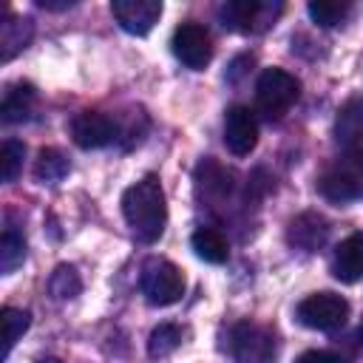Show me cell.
Listing matches in <instances>:
<instances>
[{
    "label": "cell",
    "instance_id": "cell-27",
    "mask_svg": "<svg viewBox=\"0 0 363 363\" xmlns=\"http://www.w3.org/2000/svg\"><path fill=\"white\" fill-rule=\"evenodd\" d=\"M43 363H62V360H54V357H48V360H43Z\"/></svg>",
    "mask_w": 363,
    "mask_h": 363
},
{
    "label": "cell",
    "instance_id": "cell-24",
    "mask_svg": "<svg viewBox=\"0 0 363 363\" xmlns=\"http://www.w3.org/2000/svg\"><path fill=\"white\" fill-rule=\"evenodd\" d=\"M23 156H26V145L17 139H6L0 147V179L3 182H14L20 167H23Z\"/></svg>",
    "mask_w": 363,
    "mask_h": 363
},
{
    "label": "cell",
    "instance_id": "cell-15",
    "mask_svg": "<svg viewBox=\"0 0 363 363\" xmlns=\"http://www.w3.org/2000/svg\"><path fill=\"white\" fill-rule=\"evenodd\" d=\"M34 34V26L28 17H20V14H6L3 23H0V60L9 62L14 54H20L28 40Z\"/></svg>",
    "mask_w": 363,
    "mask_h": 363
},
{
    "label": "cell",
    "instance_id": "cell-4",
    "mask_svg": "<svg viewBox=\"0 0 363 363\" xmlns=\"http://www.w3.org/2000/svg\"><path fill=\"white\" fill-rule=\"evenodd\" d=\"M139 289L147 298V303H153V306H170V303L182 301V295H184V275L167 258H147L142 264Z\"/></svg>",
    "mask_w": 363,
    "mask_h": 363
},
{
    "label": "cell",
    "instance_id": "cell-21",
    "mask_svg": "<svg viewBox=\"0 0 363 363\" xmlns=\"http://www.w3.org/2000/svg\"><path fill=\"white\" fill-rule=\"evenodd\" d=\"M182 346V329L176 323H159L147 337V354L150 357H167Z\"/></svg>",
    "mask_w": 363,
    "mask_h": 363
},
{
    "label": "cell",
    "instance_id": "cell-5",
    "mask_svg": "<svg viewBox=\"0 0 363 363\" xmlns=\"http://www.w3.org/2000/svg\"><path fill=\"white\" fill-rule=\"evenodd\" d=\"M284 11L281 3H267V0H227L218 9L221 26L238 34H258L267 31L278 14Z\"/></svg>",
    "mask_w": 363,
    "mask_h": 363
},
{
    "label": "cell",
    "instance_id": "cell-10",
    "mask_svg": "<svg viewBox=\"0 0 363 363\" xmlns=\"http://www.w3.org/2000/svg\"><path fill=\"white\" fill-rule=\"evenodd\" d=\"M224 145L233 156H250L258 145V122L247 105H233L224 116Z\"/></svg>",
    "mask_w": 363,
    "mask_h": 363
},
{
    "label": "cell",
    "instance_id": "cell-25",
    "mask_svg": "<svg viewBox=\"0 0 363 363\" xmlns=\"http://www.w3.org/2000/svg\"><path fill=\"white\" fill-rule=\"evenodd\" d=\"M295 363H343V357L335 352H326V349H309L301 357H295Z\"/></svg>",
    "mask_w": 363,
    "mask_h": 363
},
{
    "label": "cell",
    "instance_id": "cell-22",
    "mask_svg": "<svg viewBox=\"0 0 363 363\" xmlns=\"http://www.w3.org/2000/svg\"><path fill=\"white\" fill-rule=\"evenodd\" d=\"M0 320H3V354L11 352V346L23 337V332L28 329L31 323V315L26 309H17V306H6L0 312Z\"/></svg>",
    "mask_w": 363,
    "mask_h": 363
},
{
    "label": "cell",
    "instance_id": "cell-8",
    "mask_svg": "<svg viewBox=\"0 0 363 363\" xmlns=\"http://www.w3.org/2000/svg\"><path fill=\"white\" fill-rule=\"evenodd\" d=\"M170 48H173L176 60L190 71H201L213 60V40H210L207 28L199 23H182L173 31Z\"/></svg>",
    "mask_w": 363,
    "mask_h": 363
},
{
    "label": "cell",
    "instance_id": "cell-19",
    "mask_svg": "<svg viewBox=\"0 0 363 363\" xmlns=\"http://www.w3.org/2000/svg\"><path fill=\"white\" fill-rule=\"evenodd\" d=\"M79 289H82V278L71 264H60L48 278V292L57 301H71L79 295Z\"/></svg>",
    "mask_w": 363,
    "mask_h": 363
},
{
    "label": "cell",
    "instance_id": "cell-1",
    "mask_svg": "<svg viewBox=\"0 0 363 363\" xmlns=\"http://www.w3.org/2000/svg\"><path fill=\"white\" fill-rule=\"evenodd\" d=\"M122 216L142 244H153L162 238L167 224V201L156 176H145L122 193Z\"/></svg>",
    "mask_w": 363,
    "mask_h": 363
},
{
    "label": "cell",
    "instance_id": "cell-20",
    "mask_svg": "<svg viewBox=\"0 0 363 363\" xmlns=\"http://www.w3.org/2000/svg\"><path fill=\"white\" fill-rule=\"evenodd\" d=\"M23 261H26V238L9 227L0 238V272L11 275Z\"/></svg>",
    "mask_w": 363,
    "mask_h": 363
},
{
    "label": "cell",
    "instance_id": "cell-13",
    "mask_svg": "<svg viewBox=\"0 0 363 363\" xmlns=\"http://www.w3.org/2000/svg\"><path fill=\"white\" fill-rule=\"evenodd\" d=\"M335 139L346 150L363 147V96L343 102V108L337 111V119H335Z\"/></svg>",
    "mask_w": 363,
    "mask_h": 363
},
{
    "label": "cell",
    "instance_id": "cell-12",
    "mask_svg": "<svg viewBox=\"0 0 363 363\" xmlns=\"http://www.w3.org/2000/svg\"><path fill=\"white\" fill-rule=\"evenodd\" d=\"M332 275L340 284L363 281V233H352L337 244L332 258Z\"/></svg>",
    "mask_w": 363,
    "mask_h": 363
},
{
    "label": "cell",
    "instance_id": "cell-3",
    "mask_svg": "<svg viewBox=\"0 0 363 363\" xmlns=\"http://www.w3.org/2000/svg\"><path fill=\"white\" fill-rule=\"evenodd\" d=\"M301 96V82L284 68H264L255 82V102L267 119H281Z\"/></svg>",
    "mask_w": 363,
    "mask_h": 363
},
{
    "label": "cell",
    "instance_id": "cell-16",
    "mask_svg": "<svg viewBox=\"0 0 363 363\" xmlns=\"http://www.w3.org/2000/svg\"><path fill=\"white\" fill-rule=\"evenodd\" d=\"M190 247H193V252H196L201 261H207V264H224V261L230 258V244H227V238H224L218 230H213V227H199V230L193 233V238H190Z\"/></svg>",
    "mask_w": 363,
    "mask_h": 363
},
{
    "label": "cell",
    "instance_id": "cell-17",
    "mask_svg": "<svg viewBox=\"0 0 363 363\" xmlns=\"http://www.w3.org/2000/svg\"><path fill=\"white\" fill-rule=\"evenodd\" d=\"M34 111V88L31 85H14L6 91L3 96V105H0V113H3V122L14 125V122H23L28 119Z\"/></svg>",
    "mask_w": 363,
    "mask_h": 363
},
{
    "label": "cell",
    "instance_id": "cell-11",
    "mask_svg": "<svg viewBox=\"0 0 363 363\" xmlns=\"http://www.w3.org/2000/svg\"><path fill=\"white\" fill-rule=\"evenodd\" d=\"M111 14L119 23L122 31L145 37L162 17V3L159 0H113Z\"/></svg>",
    "mask_w": 363,
    "mask_h": 363
},
{
    "label": "cell",
    "instance_id": "cell-6",
    "mask_svg": "<svg viewBox=\"0 0 363 363\" xmlns=\"http://www.w3.org/2000/svg\"><path fill=\"white\" fill-rule=\"evenodd\" d=\"M295 318L309 326V329H318V332H332V329H340L349 318V301L337 292H315V295H306L298 309H295Z\"/></svg>",
    "mask_w": 363,
    "mask_h": 363
},
{
    "label": "cell",
    "instance_id": "cell-2",
    "mask_svg": "<svg viewBox=\"0 0 363 363\" xmlns=\"http://www.w3.org/2000/svg\"><path fill=\"white\" fill-rule=\"evenodd\" d=\"M318 190L326 201H335V204H349L363 199V147L346 150L343 156H337L318 176Z\"/></svg>",
    "mask_w": 363,
    "mask_h": 363
},
{
    "label": "cell",
    "instance_id": "cell-14",
    "mask_svg": "<svg viewBox=\"0 0 363 363\" xmlns=\"http://www.w3.org/2000/svg\"><path fill=\"white\" fill-rule=\"evenodd\" d=\"M326 235H329V224H326V218L318 216V213H301V216L292 218V224H289V241H292L298 250H306V252L318 250V247L326 241Z\"/></svg>",
    "mask_w": 363,
    "mask_h": 363
},
{
    "label": "cell",
    "instance_id": "cell-7",
    "mask_svg": "<svg viewBox=\"0 0 363 363\" xmlns=\"http://www.w3.org/2000/svg\"><path fill=\"white\" fill-rule=\"evenodd\" d=\"M230 352L235 363H272L275 335L258 323H235L230 332Z\"/></svg>",
    "mask_w": 363,
    "mask_h": 363
},
{
    "label": "cell",
    "instance_id": "cell-9",
    "mask_svg": "<svg viewBox=\"0 0 363 363\" xmlns=\"http://www.w3.org/2000/svg\"><path fill=\"white\" fill-rule=\"evenodd\" d=\"M71 136L77 142V147L82 150H96V147H105L111 142L119 139V125L116 119H111L108 113H99V111H82L74 116L71 122Z\"/></svg>",
    "mask_w": 363,
    "mask_h": 363
},
{
    "label": "cell",
    "instance_id": "cell-18",
    "mask_svg": "<svg viewBox=\"0 0 363 363\" xmlns=\"http://www.w3.org/2000/svg\"><path fill=\"white\" fill-rule=\"evenodd\" d=\"M34 176L45 184H57L68 176V159L54 147H43L37 156V164H34Z\"/></svg>",
    "mask_w": 363,
    "mask_h": 363
},
{
    "label": "cell",
    "instance_id": "cell-23",
    "mask_svg": "<svg viewBox=\"0 0 363 363\" xmlns=\"http://www.w3.org/2000/svg\"><path fill=\"white\" fill-rule=\"evenodd\" d=\"M349 9H352L349 3H335V0H318V3H309L306 6L312 23H318L323 28H332V26L343 23L346 14H349Z\"/></svg>",
    "mask_w": 363,
    "mask_h": 363
},
{
    "label": "cell",
    "instance_id": "cell-26",
    "mask_svg": "<svg viewBox=\"0 0 363 363\" xmlns=\"http://www.w3.org/2000/svg\"><path fill=\"white\" fill-rule=\"evenodd\" d=\"M37 6L45 11H65V9L77 6V0H37Z\"/></svg>",
    "mask_w": 363,
    "mask_h": 363
}]
</instances>
